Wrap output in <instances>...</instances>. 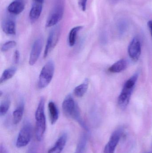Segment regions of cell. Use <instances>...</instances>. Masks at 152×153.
<instances>
[{"label": "cell", "mask_w": 152, "mask_h": 153, "mask_svg": "<svg viewBox=\"0 0 152 153\" xmlns=\"http://www.w3.org/2000/svg\"><path fill=\"white\" fill-rule=\"evenodd\" d=\"M62 109L64 114L68 117L76 120L85 129L87 127L81 118L79 108L71 95H68L65 98L62 103Z\"/></svg>", "instance_id": "1"}, {"label": "cell", "mask_w": 152, "mask_h": 153, "mask_svg": "<svg viewBox=\"0 0 152 153\" xmlns=\"http://www.w3.org/2000/svg\"><path fill=\"white\" fill-rule=\"evenodd\" d=\"M44 98L40 99L35 114L36 120L35 136L37 141H41L46 129V119L45 114Z\"/></svg>", "instance_id": "2"}, {"label": "cell", "mask_w": 152, "mask_h": 153, "mask_svg": "<svg viewBox=\"0 0 152 153\" xmlns=\"http://www.w3.org/2000/svg\"><path fill=\"white\" fill-rule=\"evenodd\" d=\"M138 77V74H135L128 79L124 84L118 98V104L121 109L126 108L128 105Z\"/></svg>", "instance_id": "3"}, {"label": "cell", "mask_w": 152, "mask_h": 153, "mask_svg": "<svg viewBox=\"0 0 152 153\" xmlns=\"http://www.w3.org/2000/svg\"><path fill=\"white\" fill-rule=\"evenodd\" d=\"M54 72V64L49 61L44 65L40 72L38 82V87L40 89L47 87L51 83Z\"/></svg>", "instance_id": "4"}, {"label": "cell", "mask_w": 152, "mask_h": 153, "mask_svg": "<svg viewBox=\"0 0 152 153\" xmlns=\"http://www.w3.org/2000/svg\"><path fill=\"white\" fill-rule=\"evenodd\" d=\"M31 137L32 126L29 121L26 120L20 130L16 140V146L20 148L26 146L30 143Z\"/></svg>", "instance_id": "5"}, {"label": "cell", "mask_w": 152, "mask_h": 153, "mask_svg": "<svg viewBox=\"0 0 152 153\" xmlns=\"http://www.w3.org/2000/svg\"><path fill=\"white\" fill-rule=\"evenodd\" d=\"M64 13V6L62 2L56 3L53 8L46 20V27H51L56 25L63 17Z\"/></svg>", "instance_id": "6"}, {"label": "cell", "mask_w": 152, "mask_h": 153, "mask_svg": "<svg viewBox=\"0 0 152 153\" xmlns=\"http://www.w3.org/2000/svg\"><path fill=\"white\" fill-rule=\"evenodd\" d=\"M60 35V29L59 27H55L51 30L47 39L44 53V58H46L56 46L59 41Z\"/></svg>", "instance_id": "7"}, {"label": "cell", "mask_w": 152, "mask_h": 153, "mask_svg": "<svg viewBox=\"0 0 152 153\" xmlns=\"http://www.w3.org/2000/svg\"><path fill=\"white\" fill-rule=\"evenodd\" d=\"M128 54L131 60L134 62L138 61L142 53V45L138 37L134 38L128 47Z\"/></svg>", "instance_id": "8"}, {"label": "cell", "mask_w": 152, "mask_h": 153, "mask_svg": "<svg viewBox=\"0 0 152 153\" xmlns=\"http://www.w3.org/2000/svg\"><path fill=\"white\" fill-rule=\"evenodd\" d=\"M123 131L121 129L116 130L112 133L109 141L105 146L104 153H114L121 137Z\"/></svg>", "instance_id": "9"}, {"label": "cell", "mask_w": 152, "mask_h": 153, "mask_svg": "<svg viewBox=\"0 0 152 153\" xmlns=\"http://www.w3.org/2000/svg\"><path fill=\"white\" fill-rule=\"evenodd\" d=\"M43 46V40L42 39H37L35 41L29 56V65L33 66L35 64L41 54Z\"/></svg>", "instance_id": "10"}, {"label": "cell", "mask_w": 152, "mask_h": 153, "mask_svg": "<svg viewBox=\"0 0 152 153\" xmlns=\"http://www.w3.org/2000/svg\"><path fill=\"white\" fill-rule=\"evenodd\" d=\"M2 29L3 31L8 35L16 34V22L15 20L10 16L4 18L2 22Z\"/></svg>", "instance_id": "11"}, {"label": "cell", "mask_w": 152, "mask_h": 153, "mask_svg": "<svg viewBox=\"0 0 152 153\" xmlns=\"http://www.w3.org/2000/svg\"><path fill=\"white\" fill-rule=\"evenodd\" d=\"M68 135L66 133L62 134L57 139L54 145L49 149L48 153H61L67 143Z\"/></svg>", "instance_id": "12"}, {"label": "cell", "mask_w": 152, "mask_h": 153, "mask_svg": "<svg viewBox=\"0 0 152 153\" xmlns=\"http://www.w3.org/2000/svg\"><path fill=\"white\" fill-rule=\"evenodd\" d=\"M24 8V0H14L9 4L7 10L10 14L18 15L23 11Z\"/></svg>", "instance_id": "13"}, {"label": "cell", "mask_w": 152, "mask_h": 153, "mask_svg": "<svg viewBox=\"0 0 152 153\" xmlns=\"http://www.w3.org/2000/svg\"><path fill=\"white\" fill-rule=\"evenodd\" d=\"M128 62L125 59H120L113 64L108 69L112 73H119L125 71L128 66Z\"/></svg>", "instance_id": "14"}, {"label": "cell", "mask_w": 152, "mask_h": 153, "mask_svg": "<svg viewBox=\"0 0 152 153\" xmlns=\"http://www.w3.org/2000/svg\"><path fill=\"white\" fill-rule=\"evenodd\" d=\"M43 9V4L34 2L29 13V18L32 22L38 19L41 15Z\"/></svg>", "instance_id": "15"}, {"label": "cell", "mask_w": 152, "mask_h": 153, "mask_svg": "<svg viewBox=\"0 0 152 153\" xmlns=\"http://www.w3.org/2000/svg\"><path fill=\"white\" fill-rule=\"evenodd\" d=\"M48 110L50 121L52 125H54L58 120L59 112L56 104L52 101H50L48 103Z\"/></svg>", "instance_id": "16"}, {"label": "cell", "mask_w": 152, "mask_h": 153, "mask_svg": "<svg viewBox=\"0 0 152 153\" xmlns=\"http://www.w3.org/2000/svg\"><path fill=\"white\" fill-rule=\"evenodd\" d=\"M24 111V103L21 102L12 113V122L14 125L19 124L21 121Z\"/></svg>", "instance_id": "17"}, {"label": "cell", "mask_w": 152, "mask_h": 153, "mask_svg": "<svg viewBox=\"0 0 152 153\" xmlns=\"http://www.w3.org/2000/svg\"><path fill=\"white\" fill-rule=\"evenodd\" d=\"M89 86V80L86 79L82 83L77 86L74 90V94L77 97H83L87 91Z\"/></svg>", "instance_id": "18"}, {"label": "cell", "mask_w": 152, "mask_h": 153, "mask_svg": "<svg viewBox=\"0 0 152 153\" xmlns=\"http://www.w3.org/2000/svg\"><path fill=\"white\" fill-rule=\"evenodd\" d=\"M17 69L16 67H12L8 68L4 71L1 79H0V83L2 84L5 82L6 81L12 78L15 75L17 72Z\"/></svg>", "instance_id": "19"}, {"label": "cell", "mask_w": 152, "mask_h": 153, "mask_svg": "<svg viewBox=\"0 0 152 153\" xmlns=\"http://www.w3.org/2000/svg\"><path fill=\"white\" fill-rule=\"evenodd\" d=\"M87 136L84 134L81 136L78 143L76 151L74 153H84L87 143Z\"/></svg>", "instance_id": "20"}, {"label": "cell", "mask_w": 152, "mask_h": 153, "mask_svg": "<svg viewBox=\"0 0 152 153\" xmlns=\"http://www.w3.org/2000/svg\"><path fill=\"white\" fill-rule=\"evenodd\" d=\"M83 28L82 26H77L73 28L69 34L68 43L70 47H73L76 44L77 36L78 32Z\"/></svg>", "instance_id": "21"}, {"label": "cell", "mask_w": 152, "mask_h": 153, "mask_svg": "<svg viewBox=\"0 0 152 153\" xmlns=\"http://www.w3.org/2000/svg\"><path fill=\"white\" fill-rule=\"evenodd\" d=\"M10 102L8 98L4 99L2 101L0 105V115L3 116L7 113L10 108Z\"/></svg>", "instance_id": "22"}, {"label": "cell", "mask_w": 152, "mask_h": 153, "mask_svg": "<svg viewBox=\"0 0 152 153\" xmlns=\"http://www.w3.org/2000/svg\"><path fill=\"white\" fill-rule=\"evenodd\" d=\"M17 43L14 41H9L5 42L1 46V51L3 52H7L16 46Z\"/></svg>", "instance_id": "23"}, {"label": "cell", "mask_w": 152, "mask_h": 153, "mask_svg": "<svg viewBox=\"0 0 152 153\" xmlns=\"http://www.w3.org/2000/svg\"><path fill=\"white\" fill-rule=\"evenodd\" d=\"M20 59V53L18 50H15L13 55V62L15 64H18Z\"/></svg>", "instance_id": "24"}, {"label": "cell", "mask_w": 152, "mask_h": 153, "mask_svg": "<svg viewBox=\"0 0 152 153\" xmlns=\"http://www.w3.org/2000/svg\"><path fill=\"white\" fill-rule=\"evenodd\" d=\"M87 0H79V4L83 11H85L86 9L87 3Z\"/></svg>", "instance_id": "25"}, {"label": "cell", "mask_w": 152, "mask_h": 153, "mask_svg": "<svg viewBox=\"0 0 152 153\" xmlns=\"http://www.w3.org/2000/svg\"><path fill=\"white\" fill-rule=\"evenodd\" d=\"M148 27L152 38V20H150L148 22Z\"/></svg>", "instance_id": "26"}, {"label": "cell", "mask_w": 152, "mask_h": 153, "mask_svg": "<svg viewBox=\"0 0 152 153\" xmlns=\"http://www.w3.org/2000/svg\"><path fill=\"white\" fill-rule=\"evenodd\" d=\"M27 153H37V149H36L35 147L33 146L29 149Z\"/></svg>", "instance_id": "27"}, {"label": "cell", "mask_w": 152, "mask_h": 153, "mask_svg": "<svg viewBox=\"0 0 152 153\" xmlns=\"http://www.w3.org/2000/svg\"><path fill=\"white\" fill-rule=\"evenodd\" d=\"M1 153H8L6 149L3 146H1Z\"/></svg>", "instance_id": "28"}, {"label": "cell", "mask_w": 152, "mask_h": 153, "mask_svg": "<svg viewBox=\"0 0 152 153\" xmlns=\"http://www.w3.org/2000/svg\"><path fill=\"white\" fill-rule=\"evenodd\" d=\"M34 2L38 3L43 4L44 0H34Z\"/></svg>", "instance_id": "29"}, {"label": "cell", "mask_w": 152, "mask_h": 153, "mask_svg": "<svg viewBox=\"0 0 152 153\" xmlns=\"http://www.w3.org/2000/svg\"><path fill=\"white\" fill-rule=\"evenodd\" d=\"M119 1L120 0H109L112 3H116Z\"/></svg>", "instance_id": "30"}, {"label": "cell", "mask_w": 152, "mask_h": 153, "mask_svg": "<svg viewBox=\"0 0 152 153\" xmlns=\"http://www.w3.org/2000/svg\"><path fill=\"white\" fill-rule=\"evenodd\" d=\"M146 153H152V152H148Z\"/></svg>", "instance_id": "31"}]
</instances>
